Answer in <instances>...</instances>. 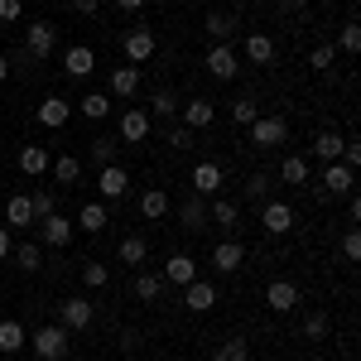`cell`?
<instances>
[{"label": "cell", "mask_w": 361, "mask_h": 361, "mask_svg": "<svg viewBox=\"0 0 361 361\" xmlns=\"http://www.w3.org/2000/svg\"><path fill=\"white\" fill-rule=\"evenodd\" d=\"M29 347H34L39 361H63L68 357V328H63V323H49V328L29 333Z\"/></svg>", "instance_id": "1"}, {"label": "cell", "mask_w": 361, "mask_h": 361, "mask_svg": "<svg viewBox=\"0 0 361 361\" xmlns=\"http://www.w3.org/2000/svg\"><path fill=\"white\" fill-rule=\"evenodd\" d=\"M352 188H357V169H347L342 159H333V164L323 169V188H318V197H352Z\"/></svg>", "instance_id": "2"}, {"label": "cell", "mask_w": 361, "mask_h": 361, "mask_svg": "<svg viewBox=\"0 0 361 361\" xmlns=\"http://www.w3.org/2000/svg\"><path fill=\"white\" fill-rule=\"evenodd\" d=\"M250 140H255V149H279L289 140V126L279 116H255L250 121Z\"/></svg>", "instance_id": "3"}, {"label": "cell", "mask_w": 361, "mask_h": 361, "mask_svg": "<svg viewBox=\"0 0 361 361\" xmlns=\"http://www.w3.org/2000/svg\"><path fill=\"white\" fill-rule=\"evenodd\" d=\"M92 318H97L92 299H58V323H63L68 333H82V328H92Z\"/></svg>", "instance_id": "4"}, {"label": "cell", "mask_w": 361, "mask_h": 361, "mask_svg": "<svg viewBox=\"0 0 361 361\" xmlns=\"http://www.w3.org/2000/svg\"><path fill=\"white\" fill-rule=\"evenodd\" d=\"M121 49H126V58H130V63H149V58H154V49H159V39H154V29H130V34H126V39H121Z\"/></svg>", "instance_id": "5"}, {"label": "cell", "mask_w": 361, "mask_h": 361, "mask_svg": "<svg viewBox=\"0 0 361 361\" xmlns=\"http://www.w3.org/2000/svg\"><path fill=\"white\" fill-rule=\"evenodd\" d=\"M25 49H29V58H49L58 49V29L49 25V20H34V25L25 29Z\"/></svg>", "instance_id": "6"}, {"label": "cell", "mask_w": 361, "mask_h": 361, "mask_svg": "<svg viewBox=\"0 0 361 361\" xmlns=\"http://www.w3.org/2000/svg\"><path fill=\"white\" fill-rule=\"evenodd\" d=\"M154 130V121H149V111L145 106H130V111H121V140L126 145H145V135Z\"/></svg>", "instance_id": "7"}, {"label": "cell", "mask_w": 361, "mask_h": 361, "mask_svg": "<svg viewBox=\"0 0 361 361\" xmlns=\"http://www.w3.org/2000/svg\"><path fill=\"white\" fill-rule=\"evenodd\" d=\"M260 226H265L270 236H284V231L294 226V207H289V202H275V197L260 202Z\"/></svg>", "instance_id": "8"}, {"label": "cell", "mask_w": 361, "mask_h": 361, "mask_svg": "<svg viewBox=\"0 0 361 361\" xmlns=\"http://www.w3.org/2000/svg\"><path fill=\"white\" fill-rule=\"evenodd\" d=\"M39 236H44V246H73V236H78V226L68 222V217H63V212H54V217H44V222H39Z\"/></svg>", "instance_id": "9"}, {"label": "cell", "mask_w": 361, "mask_h": 361, "mask_svg": "<svg viewBox=\"0 0 361 361\" xmlns=\"http://www.w3.org/2000/svg\"><path fill=\"white\" fill-rule=\"evenodd\" d=\"M265 304L275 308V313H294V308L304 304V294H299V284H289V279H275V284L265 289Z\"/></svg>", "instance_id": "10"}, {"label": "cell", "mask_w": 361, "mask_h": 361, "mask_svg": "<svg viewBox=\"0 0 361 361\" xmlns=\"http://www.w3.org/2000/svg\"><path fill=\"white\" fill-rule=\"evenodd\" d=\"M207 73L217 78V82H231L241 68H236V54H231V44H212L207 49Z\"/></svg>", "instance_id": "11"}, {"label": "cell", "mask_w": 361, "mask_h": 361, "mask_svg": "<svg viewBox=\"0 0 361 361\" xmlns=\"http://www.w3.org/2000/svg\"><path fill=\"white\" fill-rule=\"evenodd\" d=\"M193 279H197V260L183 255V250H173L164 260V284H178V289H183V284H193Z\"/></svg>", "instance_id": "12"}, {"label": "cell", "mask_w": 361, "mask_h": 361, "mask_svg": "<svg viewBox=\"0 0 361 361\" xmlns=\"http://www.w3.org/2000/svg\"><path fill=\"white\" fill-rule=\"evenodd\" d=\"M63 73H68V78H92V73H97V54H92L87 44H73V49L63 54Z\"/></svg>", "instance_id": "13"}, {"label": "cell", "mask_w": 361, "mask_h": 361, "mask_svg": "<svg viewBox=\"0 0 361 361\" xmlns=\"http://www.w3.org/2000/svg\"><path fill=\"white\" fill-rule=\"evenodd\" d=\"M222 183H226L222 164H197L193 169V193L197 197H217V193H222Z\"/></svg>", "instance_id": "14"}, {"label": "cell", "mask_w": 361, "mask_h": 361, "mask_svg": "<svg viewBox=\"0 0 361 361\" xmlns=\"http://www.w3.org/2000/svg\"><path fill=\"white\" fill-rule=\"evenodd\" d=\"M241 260H246L241 241H217V250H212V265H217V275H236V270H241Z\"/></svg>", "instance_id": "15"}, {"label": "cell", "mask_w": 361, "mask_h": 361, "mask_svg": "<svg viewBox=\"0 0 361 361\" xmlns=\"http://www.w3.org/2000/svg\"><path fill=\"white\" fill-rule=\"evenodd\" d=\"M183 304L193 308V313H207V308L217 304V284H207V279H193V284H183Z\"/></svg>", "instance_id": "16"}, {"label": "cell", "mask_w": 361, "mask_h": 361, "mask_svg": "<svg viewBox=\"0 0 361 361\" xmlns=\"http://www.w3.org/2000/svg\"><path fill=\"white\" fill-rule=\"evenodd\" d=\"M68 116H73V106H68L63 97H44V102H39V126H49V130H63Z\"/></svg>", "instance_id": "17"}, {"label": "cell", "mask_w": 361, "mask_h": 361, "mask_svg": "<svg viewBox=\"0 0 361 361\" xmlns=\"http://www.w3.org/2000/svg\"><path fill=\"white\" fill-rule=\"evenodd\" d=\"M246 58L255 63V68L275 63V39H270V34H260V29H250V34H246Z\"/></svg>", "instance_id": "18"}, {"label": "cell", "mask_w": 361, "mask_h": 361, "mask_svg": "<svg viewBox=\"0 0 361 361\" xmlns=\"http://www.w3.org/2000/svg\"><path fill=\"white\" fill-rule=\"evenodd\" d=\"M78 231H92V236H102V231H106V226H111V212H106V207H102V202H87L82 212H78Z\"/></svg>", "instance_id": "19"}, {"label": "cell", "mask_w": 361, "mask_h": 361, "mask_svg": "<svg viewBox=\"0 0 361 361\" xmlns=\"http://www.w3.org/2000/svg\"><path fill=\"white\" fill-rule=\"evenodd\" d=\"M126 193H130V173H126L121 164H106L102 169V197L116 202V197H126Z\"/></svg>", "instance_id": "20"}, {"label": "cell", "mask_w": 361, "mask_h": 361, "mask_svg": "<svg viewBox=\"0 0 361 361\" xmlns=\"http://www.w3.org/2000/svg\"><path fill=\"white\" fill-rule=\"evenodd\" d=\"M130 294H135L140 304H159V294H164V275H149V270H140L135 284H130Z\"/></svg>", "instance_id": "21"}, {"label": "cell", "mask_w": 361, "mask_h": 361, "mask_svg": "<svg viewBox=\"0 0 361 361\" xmlns=\"http://www.w3.org/2000/svg\"><path fill=\"white\" fill-rule=\"evenodd\" d=\"M207 222H217L222 231H236V226H241V207H236L231 197H217V202L207 207Z\"/></svg>", "instance_id": "22"}, {"label": "cell", "mask_w": 361, "mask_h": 361, "mask_svg": "<svg viewBox=\"0 0 361 361\" xmlns=\"http://www.w3.org/2000/svg\"><path fill=\"white\" fill-rule=\"evenodd\" d=\"M178 217H183V231H202V226H207V202H202V197H183V202H178Z\"/></svg>", "instance_id": "23"}, {"label": "cell", "mask_w": 361, "mask_h": 361, "mask_svg": "<svg viewBox=\"0 0 361 361\" xmlns=\"http://www.w3.org/2000/svg\"><path fill=\"white\" fill-rule=\"evenodd\" d=\"M212 116H217V106H212L207 97H193V102L183 106V126H188V130H202V126H212Z\"/></svg>", "instance_id": "24"}, {"label": "cell", "mask_w": 361, "mask_h": 361, "mask_svg": "<svg viewBox=\"0 0 361 361\" xmlns=\"http://www.w3.org/2000/svg\"><path fill=\"white\" fill-rule=\"evenodd\" d=\"M49 164H54V159H49L44 145H25V149H20V173H29V178H39Z\"/></svg>", "instance_id": "25"}, {"label": "cell", "mask_w": 361, "mask_h": 361, "mask_svg": "<svg viewBox=\"0 0 361 361\" xmlns=\"http://www.w3.org/2000/svg\"><path fill=\"white\" fill-rule=\"evenodd\" d=\"M25 323H15V318H5V323H0V352H5V357H15V352H25Z\"/></svg>", "instance_id": "26"}, {"label": "cell", "mask_w": 361, "mask_h": 361, "mask_svg": "<svg viewBox=\"0 0 361 361\" xmlns=\"http://www.w3.org/2000/svg\"><path fill=\"white\" fill-rule=\"evenodd\" d=\"M135 92H140V68H135V63L116 68V73H111V97H135Z\"/></svg>", "instance_id": "27"}, {"label": "cell", "mask_w": 361, "mask_h": 361, "mask_svg": "<svg viewBox=\"0 0 361 361\" xmlns=\"http://www.w3.org/2000/svg\"><path fill=\"white\" fill-rule=\"evenodd\" d=\"M342 145H347V140L337 135V130H323V135L313 140V159H323V164H333V159H342Z\"/></svg>", "instance_id": "28"}, {"label": "cell", "mask_w": 361, "mask_h": 361, "mask_svg": "<svg viewBox=\"0 0 361 361\" xmlns=\"http://www.w3.org/2000/svg\"><path fill=\"white\" fill-rule=\"evenodd\" d=\"M78 111H82L87 121H106V116H111V97H106V92H87L82 102H78Z\"/></svg>", "instance_id": "29"}, {"label": "cell", "mask_w": 361, "mask_h": 361, "mask_svg": "<svg viewBox=\"0 0 361 361\" xmlns=\"http://www.w3.org/2000/svg\"><path fill=\"white\" fill-rule=\"evenodd\" d=\"M140 212H145L149 222H159V217L169 212V193L164 188H145V193H140Z\"/></svg>", "instance_id": "30"}, {"label": "cell", "mask_w": 361, "mask_h": 361, "mask_svg": "<svg viewBox=\"0 0 361 361\" xmlns=\"http://www.w3.org/2000/svg\"><path fill=\"white\" fill-rule=\"evenodd\" d=\"M49 169H54V178H58V183H63V188L82 178V159H78V154H58V159H54V164H49Z\"/></svg>", "instance_id": "31"}, {"label": "cell", "mask_w": 361, "mask_h": 361, "mask_svg": "<svg viewBox=\"0 0 361 361\" xmlns=\"http://www.w3.org/2000/svg\"><path fill=\"white\" fill-rule=\"evenodd\" d=\"M173 111H178V97H173L169 87H159V92L149 97V121H173Z\"/></svg>", "instance_id": "32"}, {"label": "cell", "mask_w": 361, "mask_h": 361, "mask_svg": "<svg viewBox=\"0 0 361 361\" xmlns=\"http://www.w3.org/2000/svg\"><path fill=\"white\" fill-rule=\"evenodd\" d=\"M5 222H10V226H29V222H34V207H29L25 193H15L10 202H5Z\"/></svg>", "instance_id": "33"}, {"label": "cell", "mask_w": 361, "mask_h": 361, "mask_svg": "<svg viewBox=\"0 0 361 361\" xmlns=\"http://www.w3.org/2000/svg\"><path fill=\"white\" fill-rule=\"evenodd\" d=\"M29 207H34V222L54 217V212H58V197H54V188H34V193H29Z\"/></svg>", "instance_id": "34"}, {"label": "cell", "mask_w": 361, "mask_h": 361, "mask_svg": "<svg viewBox=\"0 0 361 361\" xmlns=\"http://www.w3.org/2000/svg\"><path fill=\"white\" fill-rule=\"evenodd\" d=\"M279 183H308V159L304 154H289L279 164Z\"/></svg>", "instance_id": "35"}, {"label": "cell", "mask_w": 361, "mask_h": 361, "mask_svg": "<svg viewBox=\"0 0 361 361\" xmlns=\"http://www.w3.org/2000/svg\"><path fill=\"white\" fill-rule=\"evenodd\" d=\"M207 34H212V44H226V39L236 34V20L222 15V10H212V15H207Z\"/></svg>", "instance_id": "36"}, {"label": "cell", "mask_w": 361, "mask_h": 361, "mask_svg": "<svg viewBox=\"0 0 361 361\" xmlns=\"http://www.w3.org/2000/svg\"><path fill=\"white\" fill-rule=\"evenodd\" d=\"M212 361H250V347H246V337H226L222 347L212 352Z\"/></svg>", "instance_id": "37"}, {"label": "cell", "mask_w": 361, "mask_h": 361, "mask_svg": "<svg viewBox=\"0 0 361 361\" xmlns=\"http://www.w3.org/2000/svg\"><path fill=\"white\" fill-rule=\"evenodd\" d=\"M270 188H275V173H250L246 178V197L250 202H270Z\"/></svg>", "instance_id": "38"}, {"label": "cell", "mask_w": 361, "mask_h": 361, "mask_svg": "<svg viewBox=\"0 0 361 361\" xmlns=\"http://www.w3.org/2000/svg\"><path fill=\"white\" fill-rule=\"evenodd\" d=\"M116 255H121V260H126V265H145V255H149V246H145V241H140V236H126V241H121V250H116Z\"/></svg>", "instance_id": "39"}, {"label": "cell", "mask_w": 361, "mask_h": 361, "mask_svg": "<svg viewBox=\"0 0 361 361\" xmlns=\"http://www.w3.org/2000/svg\"><path fill=\"white\" fill-rule=\"evenodd\" d=\"M82 284L87 289H106V284H111V270H106L102 260H87L82 265Z\"/></svg>", "instance_id": "40"}, {"label": "cell", "mask_w": 361, "mask_h": 361, "mask_svg": "<svg viewBox=\"0 0 361 361\" xmlns=\"http://www.w3.org/2000/svg\"><path fill=\"white\" fill-rule=\"evenodd\" d=\"M328 328H333V318H328V313H308V318H304V337H308V342L328 337Z\"/></svg>", "instance_id": "41"}, {"label": "cell", "mask_w": 361, "mask_h": 361, "mask_svg": "<svg viewBox=\"0 0 361 361\" xmlns=\"http://www.w3.org/2000/svg\"><path fill=\"white\" fill-rule=\"evenodd\" d=\"M87 154H92V164H97V169L116 164V145H111V140H92V149H87Z\"/></svg>", "instance_id": "42"}, {"label": "cell", "mask_w": 361, "mask_h": 361, "mask_svg": "<svg viewBox=\"0 0 361 361\" xmlns=\"http://www.w3.org/2000/svg\"><path fill=\"white\" fill-rule=\"evenodd\" d=\"M15 260H20V265H25L29 275H34V270H39V265H44V250L34 246V241H25V246L15 250Z\"/></svg>", "instance_id": "43"}, {"label": "cell", "mask_w": 361, "mask_h": 361, "mask_svg": "<svg viewBox=\"0 0 361 361\" xmlns=\"http://www.w3.org/2000/svg\"><path fill=\"white\" fill-rule=\"evenodd\" d=\"M337 44H342L347 54H357V49H361V25H357V20H347V25H342V34H337Z\"/></svg>", "instance_id": "44"}, {"label": "cell", "mask_w": 361, "mask_h": 361, "mask_svg": "<svg viewBox=\"0 0 361 361\" xmlns=\"http://www.w3.org/2000/svg\"><path fill=\"white\" fill-rule=\"evenodd\" d=\"M231 121H236V126H250V121H255V102H250V97L231 102Z\"/></svg>", "instance_id": "45"}, {"label": "cell", "mask_w": 361, "mask_h": 361, "mask_svg": "<svg viewBox=\"0 0 361 361\" xmlns=\"http://www.w3.org/2000/svg\"><path fill=\"white\" fill-rule=\"evenodd\" d=\"M308 68H318V73H328V68H333V44H318V49L308 54Z\"/></svg>", "instance_id": "46"}, {"label": "cell", "mask_w": 361, "mask_h": 361, "mask_svg": "<svg viewBox=\"0 0 361 361\" xmlns=\"http://www.w3.org/2000/svg\"><path fill=\"white\" fill-rule=\"evenodd\" d=\"M169 145H173L178 154H183V149H193V130H188V126H173V130H169Z\"/></svg>", "instance_id": "47"}, {"label": "cell", "mask_w": 361, "mask_h": 361, "mask_svg": "<svg viewBox=\"0 0 361 361\" xmlns=\"http://www.w3.org/2000/svg\"><path fill=\"white\" fill-rule=\"evenodd\" d=\"M342 255H347V260H361V236H357V231L342 236Z\"/></svg>", "instance_id": "48"}, {"label": "cell", "mask_w": 361, "mask_h": 361, "mask_svg": "<svg viewBox=\"0 0 361 361\" xmlns=\"http://www.w3.org/2000/svg\"><path fill=\"white\" fill-rule=\"evenodd\" d=\"M20 10H25V0H0V20H20Z\"/></svg>", "instance_id": "49"}, {"label": "cell", "mask_w": 361, "mask_h": 361, "mask_svg": "<svg viewBox=\"0 0 361 361\" xmlns=\"http://www.w3.org/2000/svg\"><path fill=\"white\" fill-rule=\"evenodd\" d=\"M73 10H78V15H97V10H102V0H73Z\"/></svg>", "instance_id": "50"}, {"label": "cell", "mask_w": 361, "mask_h": 361, "mask_svg": "<svg viewBox=\"0 0 361 361\" xmlns=\"http://www.w3.org/2000/svg\"><path fill=\"white\" fill-rule=\"evenodd\" d=\"M5 255H10V231L0 226V260H5Z\"/></svg>", "instance_id": "51"}, {"label": "cell", "mask_w": 361, "mask_h": 361, "mask_svg": "<svg viewBox=\"0 0 361 361\" xmlns=\"http://www.w3.org/2000/svg\"><path fill=\"white\" fill-rule=\"evenodd\" d=\"M121 10H145V0H116Z\"/></svg>", "instance_id": "52"}, {"label": "cell", "mask_w": 361, "mask_h": 361, "mask_svg": "<svg viewBox=\"0 0 361 361\" xmlns=\"http://www.w3.org/2000/svg\"><path fill=\"white\" fill-rule=\"evenodd\" d=\"M5 78H10V58L0 54V82H5Z\"/></svg>", "instance_id": "53"}, {"label": "cell", "mask_w": 361, "mask_h": 361, "mask_svg": "<svg viewBox=\"0 0 361 361\" xmlns=\"http://www.w3.org/2000/svg\"><path fill=\"white\" fill-rule=\"evenodd\" d=\"M284 5H289V10H299V5H304V0H284Z\"/></svg>", "instance_id": "54"}]
</instances>
